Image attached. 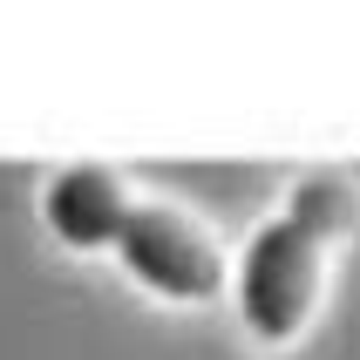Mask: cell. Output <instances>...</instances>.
<instances>
[{"instance_id":"6da1fadb","label":"cell","mask_w":360,"mask_h":360,"mask_svg":"<svg viewBox=\"0 0 360 360\" xmlns=\"http://www.w3.org/2000/svg\"><path fill=\"white\" fill-rule=\"evenodd\" d=\"M326 259H333V245L313 224H300L292 211H279V218H265L252 231V245L238 259V279H231V300H238V320L259 347H292L313 326Z\"/></svg>"},{"instance_id":"3957f363","label":"cell","mask_w":360,"mask_h":360,"mask_svg":"<svg viewBox=\"0 0 360 360\" xmlns=\"http://www.w3.org/2000/svg\"><path fill=\"white\" fill-rule=\"evenodd\" d=\"M129 184L116 170H102V163H68L48 177L41 191V218L55 231L61 245H75V252H116V231L129 218Z\"/></svg>"},{"instance_id":"7a4b0ae2","label":"cell","mask_w":360,"mask_h":360,"mask_svg":"<svg viewBox=\"0 0 360 360\" xmlns=\"http://www.w3.org/2000/svg\"><path fill=\"white\" fill-rule=\"evenodd\" d=\"M116 259L122 272L143 285V292H157V300H177V306H204L224 292V252L218 238L204 231L191 211L163 198H136L129 204V218L116 231Z\"/></svg>"}]
</instances>
